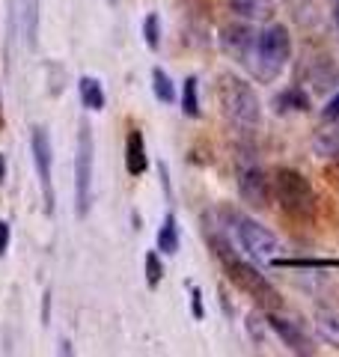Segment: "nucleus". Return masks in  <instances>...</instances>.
Segmentation results:
<instances>
[{
  "mask_svg": "<svg viewBox=\"0 0 339 357\" xmlns=\"http://www.w3.org/2000/svg\"><path fill=\"white\" fill-rule=\"evenodd\" d=\"M310 84L319 89V93H327V89H336V81H339V69L336 66H331L327 60H319L312 66V69L307 72Z\"/></svg>",
  "mask_w": 339,
  "mask_h": 357,
  "instance_id": "16",
  "label": "nucleus"
},
{
  "mask_svg": "<svg viewBox=\"0 0 339 357\" xmlns=\"http://www.w3.org/2000/svg\"><path fill=\"white\" fill-rule=\"evenodd\" d=\"M218 105L226 122L235 126L241 134H253L259 128V122H262V105L256 98V89L244 77H235V75L218 77Z\"/></svg>",
  "mask_w": 339,
  "mask_h": 357,
  "instance_id": "2",
  "label": "nucleus"
},
{
  "mask_svg": "<svg viewBox=\"0 0 339 357\" xmlns=\"http://www.w3.org/2000/svg\"><path fill=\"white\" fill-rule=\"evenodd\" d=\"M190 312H194V319L206 316V310H202V292H199V289H190Z\"/></svg>",
  "mask_w": 339,
  "mask_h": 357,
  "instance_id": "24",
  "label": "nucleus"
},
{
  "mask_svg": "<svg viewBox=\"0 0 339 357\" xmlns=\"http://www.w3.org/2000/svg\"><path fill=\"white\" fill-rule=\"evenodd\" d=\"M6 178V161H3V155H0V182Z\"/></svg>",
  "mask_w": 339,
  "mask_h": 357,
  "instance_id": "27",
  "label": "nucleus"
},
{
  "mask_svg": "<svg viewBox=\"0 0 339 357\" xmlns=\"http://www.w3.org/2000/svg\"><path fill=\"white\" fill-rule=\"evenodd\" d=\"M143 265H146V283H149V289H155L158 283H161V277H164L161 256H158L155 250H149L146 253V259H143Z\"/></svg>",
  "mask_w": 339,
  "mask_h": 357,
  "instance_id": "22",
  "label": "nucleus"
},
{
  "mask_svg": "<svg viewBox=\"0 0 339 357\" xmlns=\"http://www.w3.org/2000/svg\"><path fill=\"white\" fill-rule=\"evenodd\" d=\"M239 194L250 208H268L271 203V178L259 164H247L239 170Z\"/></svg>",
  "mask_w": 339,
  "mask_h": 357,
  "instance_id": "8",
  "label": "nucleus"
},
{
  "mask_svg": "<svg viewBox=\"0 0 339 357\" xmlns=\"http://www.w3.org/2000/svg\"><path fill=\"white\" fill-rule=\"evenodd\" d=\"M182 110L190 116V119H197L199 116V98H197V77H188L185 81V89H182Z\"/></svg>",
  "mask_w": 339,
  "mask_h": 357,
  "instance_id": "21",
  "label": "nucleus"
},
{
  "mask_svg": "<svg viewBox=\"0 0 339 357\" xmlns=\"http://www.w3.org/2000/svg\"><path fill=\"white\" fill-rule=\"evenodd\" d=\"M315 331H319L322 342L333 345V349L339 351V307L322 304L319 310H315Z\"/></svg>",
  "mask_w": 339,
  "mask_h": 357,
  "instance_id": "13",
  "label": "nucleus"
},
{
  "mask_svg": "<svg viewBox=\"0 0 339 357\" xmlns=\"http://www.w3.org/2000/svg\"><path fill=\"white\" fill-rule=\"evenodd\" d=\"M9 27H13L15 39L24 45H36L39 0H9Z\"/></svg>",
  "mask_w": 339,
  "mask_h": 357,
  "instance_id": "10",
  "label": "nucleus"
},
{
  "mask_svg": "<svg viewBox=\"0 0 339 357\" xmlns=\"http://www.w3.org/2000/svg\"><path fill=\"white\" fill-rule=\"evenodd\" d=\"M333 24H336V30H339V0L333 3Z\"/></svg>",
  "mask_w": 339,
  "mask_h": 357,
  "instance_id": "28",
  "label": "nucleus"
},
{
  "mask_svg": "<svg viewBox=\"0 0 339 357\" xmlns=\"http://www.w3.org/2000/svg\"><path fill=\"white\" fill-rule=\"evenodd\" d=\"M274 107L277 114H303V110H310V96L301 86H289L274 98Z\"/></svg>",
  "mask_w": 339,
  "mask_h": 357,
  "instance_id": "14",
  "label": "nucleus"
},
{
  "mask_svg": "<svg viewBox=\"0 0 339 357\" xmlns=\"http://www.w3.org/2000/svg\"><path fill=\"white\" fill-rule=\"evenodd\" d=\"M322 116H324L327 122H336V119H339V93L331 98V102H327V107L322 110Z\"/></svg>",
  "mask_w": 339,
  "mask_h": 357,
  "instance_id": "25",
  "label": "nucleus"
},
{
  "mask_svg": "<svg viewBox=\"0 0 339 357\" xmlns=\"http://www.w3.org/2000/svg\"><path fill=\"white\" fill-rule=\"evenodd\" d=\"M232 13H239L250 21H265L274 15V0H229Z\"/></svg>",
  "mask_w": 339,
  "mask_h": 357,
  "instance_id": "15",
  "label": "nucleus"
},
{
  "mask_svg": "<svg viewBox=\"0 0 339 357\" xmlns=\"http://www.w3.org/2000/svg\"><path fill=\"white\" fill-rule=\"evenodd\" d=\"M256 36L259 33L250 24H226L220 30V48L223 54H229L232 60H239L241 66H250L256 54Z\"/></svg>",
  "mask_w": 339,
  "mask_h": 357,
  "instance_id": "9",
  "label": "nucleus"
},
{
  "mask_svg": "<svg viewBox=\"0 0 339 357\" xmlns=\"http://www.w3.org/2000/svg\"><path fill=\"white\" fill-rule=\"evenodd\" d=\"M235 223V238H239L241 250L250 256L253 262H271L274 256L280 253V238L271 232L262 223H256L253 218H244V215H232Z\"/></svg>",
  "mask_w": 339,
  "mask_h": 357,
  "instance_id": "6",
  "label": "nucleus"
},
{
  "mask_svg": "<svg viewBox=\"0 0 339 357\" xmlns=\"http://www.w3.org/2000/svg\"><path fill=\"white\" fill-rule=\"evenodd\" d=\"M312 149H315V155H322V158H336L339 155V119H336V126L315 134Z\"/></svg>",
  "mask_w": 339,
  "mask_h": 357,
  "instance_id": "18",
  "label": "nucleus"
},
{
  "mask_svg": "<svg viewBox=\"0 0 339 357\" xmlns=\"http://www.w3.org/2000/svg\"><path fill=\"white\" fill-rule=\"evenodd\" d=\"M93 161H96L93 128L81 122V128H77V155H75V215L77 218H86L89 206H93Z\"/></svg>",
  "mask_w": 339,
  "mask_h": 357,
  "instance_id": "5",
  "label": "nucleus"
},
{
  "mask_svg": "<svg viewBox=\"0 0 339 357\" xmlns=\"http://www.w3.org/2000/svg\"><path fill=\"white\" fill-rule=\"evenodd\" d=\"M292 60V33L286 24H268L256 36V54L250 60V69L259 81H274V77L286 69V63Z\"/></svg>",
  "mask_w": 339,
  "mask_h": 357,
  "instance_id": "4",
  "label": "nucleus"
},
{
  "mask_svg": "<svg viewBox=\"0 0 339 357\" xmlns=\"http://www.w3.org/2000/svg\"><path fill=\"white\" fill-rule=\"evenodd\" d=\"M126 170L131 176H143L146 170H149V155H146V140H143V134L134 128L128 134V140H126Z\"/></svg>",
  "mask_w": 339,
  "mask_h": 357,
  "instance_id": "12",
  "label": "nucleus"
},
{
  "mask_svg": "<svg viewBox=\"0 0 339 357\" xmlns=\"http://www.w3.org/2000/svg\"><path fill=\"white\" fill-rule=\"evenodd\" d=\"M77 93H81L84 107H89V110H105V89H101V84L96 81V77L84 75L81 81H77Z\"/></svg>",
  "mask_w": 339,
  "mask_h": 357,
  "instance_id": "17",
  "label": "nucleus"
},
{
  "mask_svg": "<svg viewBox=\"0 0 339 357\" xmlns=\"http://www.w3.org/2000/svg\"><path fill=\"white\" fill-rule=\"evenodd\" d=\"M30 149H33V164H36V173H39V185H42V197H45V211H54V185H51V137L42 126L33 128L30 134Z\"/></svg>",
  "mask_w": 339,
  "mask_h": 357,
  "instance_id": "7",
  "label": "nucleus"
},
{
  "mask_svg": "<svg viewBox=\"0 0 339 357\" xmlns=\"http://www.w3.org/2000/svg\"><path fill=\"white\" fill-rule=\"evenodd\" d=\"M211 248H214V256H218V262L223 265V271L232 280L235 289H241L247 298H253L262 310H280L282 307L280 292L274 289V283H271L253 262L241 259V256L220 238H211Z\"/></svg>",
  "mask_w": 339,
  "mask_h": 357,
  "instance_id": "1",
  "label": "nucleus"
},
{
  "mask_svg": "<svg viewBox=\"0 0 339 357\" xmlns=\"http://www.w3.org/2000/svg\"><path fill=\"white\" fill-rule=\"evenodd\" d=\"M158 250L161 253H179V223H176V215H167L161 229H158Z\"/></svg>",
  "mask_w": 339,
  "mask_h": 357,
  "instance_id": "19",
  "label": "nucleus"
},
{
  "mask_svg": "<svg viewBox=\"0 0 339 357\" xmlns=\"http://www.w3.org/2000/svg\"><path fill=\"white\" fill-rule=\"evenodd\" d=\"M152 89H155L158 102H164V105L176 102V84L170 81V75L164 69H152Z\"/></svg>",
  "mask_w": 339,
  "mask_h": 357,
  "instance_id": "20",
  "label": "nucleus"
},
{
  "mask_svg": "<svg viewBox=\"0 0 339 357\" xmlns=\"http://www.w3.org/2000/svg\"><path fill=\"white\" fill-rule=\"evenodd\" d=\"M268 328L274 331L295 354H312V342H310V337L303 333V328L298 325V321L282 319V316H277V312H271V316H268Z\"/></svg>",
  "mask_w": 339,
  "mask_h": 357,
  "instance_id": "11",
  "label": "nucleus"
},
{
  "mask_svg": "<svg viewBox=\"0 0 339 357\" xmlns=\"http://www.w3.org/2000/svg\"><path fill=\"white\" fill-rule=\"evenodd\" d=\"M9 238H13V229H9L6 220H0V256H6L9 250Z\"/></svg>",
  "mask_w": 339,
  "mask_h": 357,
  "instance_id": "26",
  "label": "nucleus"
},
{
  "mask_svg": "<svg viewBox=\"0 0 339 357\" xmlns=\"http://www.w3.org/2000/svg\"><path fill=\"white\" fill-rule=\"evenodd\" d=\"M143 36H146V45H149L152 51H158V45H161V21H158L155 13L143 18Z\"/></svg>",
  "mask_w": 339,
  "mask_h": 357,
  "instance_id": "23",
  "label": "nucleus"
},
{
  "mask_svg": "<svg viewBox=\"0 0 339 357\" xmlns=\"http://www.w3.org/2000/svg\"><path fill=\"white\" fill-rule=\"evenodd\" d=\"M271 197L295 220H312L315 208H319V199H315L310 178L298 170H292V167H282V170L271 176Z\"/></svg>",
  "mask_w": 339,
  "mask_h": 357,
  "instance_id": "3",
  "label": "nucleus"
}]
</instances>
